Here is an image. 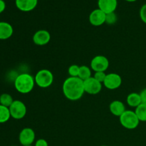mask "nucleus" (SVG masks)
<instances>
[{
	"instance_id": "16",
	"label": "nucleus",
	"mask_w": 146,
	"mask_h": 146,
	"mask_svg": "<svg viewBox=\"0 0 146 146\" xmlns=\"http://www.w3.org/2000/svg\"><path fill=\"white\" fill-rule=\"evenodd\" d=\"M127 104L129 106L133 108H137L139 105L142 104L141 96L138 93H131L127 96Z\"/></svg>"
},
{
	"instance_id": "2",
	"label": "nucleus",
	"mask_w": 146,
	"mask_h": 146,
	"mask_svg": "<svg viewBox=\"0 0 146 146\" xmlns=\"http://www.w3.org/2000/svg\"><path fill=\"white\" fill-rule=\"evenodd\" d=\"M35 84L34 77L27 73L19 74L14 80V87L16 90L22 94L31 92L34 89Z\"/></svg>"
},
{
	"instance_id": "30",
	"label": "nucleus",
	"mask_w": 146,
	"mask_h": 146,
	"mask_svg": "<svg viewBox=\"0 0 146 146\" xmlns=\"http://www.w3.org/2000/svg\"><path fill=\"white\" fill-rule=\"evenodd\" d=\"M101 146H108V145H101Z\"/></svg>"
},
{
	"instance_id": "24",
	"label": "nucleus",
	"mask_w": 146,
	"mask_h": 146,
	"mask_svg": "<svg viewBox=\"0 0 146 146\" xmlns=\"http://www.w3.org/2000/svg\"><path fill=\"white\" fill-rule=\"evenodd\" d=\"M140 17L143 22L146 24V4H143L140 9Z\"/></svg>"
},
{
	"instance_id": "31",
	"label": "nucleus",
	"mask_w": 146,
	"mask_h": 146,
	"mask_svg": "<svg viewBox=\"0 0 146 146\" xmlns=\"http://www.w3.org/2000/svg\"><path fill=\"white\" fill-rule=\"evenodd\" d=\"M11 146H17V145H11Z\"/></svg>"
},
{
	"instance_id": "22",
	"label": "nucleus",
	"mask_w": 146,
	"mask_h": 146,
	"mask_svg": "<svg viewBox=\"0 0 146 146\" xmlns=\"http://www.w3.org/2000/svg\"><path fill=\"white\" fill-rule=\"evenodd\" d=\"M117 16L115 12L110 13L106 14V23L108 24H113L116 22Z\"/></svg>"
},
{
	"instance_id": "1",
	"label": "nucleus",
	"mask_w": 146,
	"mask_h": 146,
	"mask_svg": "<svg viewBox=\"0 0 146 146\" xmlns=\"http://www.w3.org/2000/svg\"><path fill=\"white\" fill-rule=\"evenodd\" d=\"M64 96L70 101H77L85 93L84 81L78 77H68L64 81L62 86Z\"/></svg>"
},
{
	"instance_id": "15",
	"label": "nucleus",
	"mask_w": 146,
	"mask_h": 146,
	"mask_svg": "<svg viewBox=\"0 0 146 146\" xmlns=\"http://www.w3.org/2000/svg\"><path fill=\"white\" fill-rule=\"evenodd\" d=\"M110 111L113 115L120 117L125 111V106L121 101H113L111 103L109 106Z\"/></svg>"
},
{
	"instance_id": "17",
	"label": "nucleus",
	"mask_w": 146,
	"mask_h": 146,
	"mask_svg": "<svg viewBox=\"0 0 146 146\" xmlns=\"http://www.w3.org/2000/svg\"><path fill=\"white\" fill-rule=\"evenodd\" d=\"M135 113L140 122H146V105L141 104L135 108Z\"/></svg>"
},
{
	"instance_id": "29",
	"label": "nucleus",
	"mask_w": 146,
	"mask_h": 146,
	"mask_svg": "<svg viewBox=\"0 0 146 146\" xmlns=\"http://www.w3.org/2000/svg\"><path fill=\"white\" fill-rule=\"evenodd\" d=\"M24 146H33L32 145H24Z\"/></svg>"
},
{
	"instance_id": "23",
	"label": "nucleus",
	"mask_w": 146,
	"mask_h": 146,
	"mask_svg": "<svg viewBox=\"0 0 146 146\" xmlns=\"http://www.w3.org/2000/svg\"><path fill=\"white\" fill-rule=\"evenodd\" d=\"M107 74L105 72H102V71H98V72H95L94 76V78L96 79L97 81H99L101 84H104L105 78L106 77Z\"/></svg>"
},
{
	"instance_id": "26",
	"label": "nucleus",
	"mask_w": 146,
	"mask_h": 146,
	"mask_svg": "<svg viewBox=\"0 0 146 146\" xmlns=\"http://www.w3.org/2000/svg\"><path fill=\"white\" fill-rule=\"evenodd\" d=\"M140 96H141L142 104L146 105V88H144L143 90L141 91V92L140 93Z\"/></svg>"
},
{
	"instance_id": "8",
	"label": "nucleus",
	"mask_w": 146,
	"mask_h": 146,
	"mask_svg": "<svg viewBox=\"0 0 146 146\" xmlns=\"http://www.w3.org/2000/svg\"><path fill=\"white\" fill-rule=\"evenodd\" d=\"M122 84L121 76L115 73H111L106 75L104 82V86L109 90H115L119 88Z\"/></svg>"
},
{
	"instance_id": "4",
	"label": "nucleus",
	"mask_w": 146,
	"mask_h": 146,
	"mask_svg": "<svg viewBox=\"0 0 146 146\" xmlns=\"http://www.w3.org/2000/svg\"><path fill=\"white\" fill-rule=\"evenodd\" d=\"M119 121L123 127L129 130H133L136 128L140 123L135 111H128V110H126L119 117Z\"/></svg>"
},
{
	"instance_id": "9",
	"label": "nucleus",
	"mask_w": 146,
	"mask_h": 146,
	"mask_svg": "<svg viewBox=\"0 0 146 146\" xmlns=\"http://www.w3.org/2000/svg\"><path fill=\"white\" fill-rule=\"evenodd\" d=\"M35 132L32 128H24L20 132L19 135V141L22 146L32 145L35 141Z\"/></svg>"
},
{
	"instance_id": "21",
	"label": "nucleus",
	"mask_w": 146,
	"mask_h": 146,
	"mask_svg": "<svg viewBox=\"0 0 146 146\" xmlns=\"http://www.w3.org/2000/svg\"><path fill=\"white\" fill-rule=\"evenodd\" d=\"M79 68L80 66H78L76 64H73V65L70 66L68 69V72L70 77H78Z\"/></svg>"
},
{
	"instance_id": "13",
	"label": "nucleus",
	"mask_w": 146,
	"mask_h": 146,
	"mask_svg": "<svg viewBox=\"0 0 146 146\" xmlns=\"http://www.w3.org/2000/svg\"><path fill=\"white\" fill-rule=\"evenodd\" d=\"M37 4L38 0H15V4L17 9L24 12L34 10Z\"/></svg>"
},
{
	"instance_id": "14",
	"label": "nucleus",
	"mask_w": 146,
	"mask_h": 146,
	"mask_svg": "<svg viewBox=\"0 0 146 146\" xmlns=\"http://www.w3.org/2000/svg\"><path fill=\"white\" fill-rule=\"evenodd\" d=\"M14 29L12 26L6 21H0V40H7L12 36Z\"/></svg>"
},
{
	"instance_id": "12",
	"label": "nucleus",
	"mask_w": 146,
	"mask_h": 146,
	"mask_svg": "<svg viewBox=\"0 0 146 146\" xmlns=\"http://www.w3.org/2000/svg\"><path fill=\"white\" fill-rule=\"evenodd\" d=\"M98 9L106 14H110L115 11L118 5L117 0H98Z\"/></svg>"
},
{
	"instance_id": "20",
	"label": "nucleus",
	"mask_w": 146,
	"mask_h": 146,
	"mask_svg": "<svg viewBox=\"0 0 146 146\" xmlns=\"http://www.w3.org/2000/svg\"><path fill=\"white\" fill-rule=\"evenodd\" d=\"M14 101L12 96L9 94H2L0 96V105H2L7 108L11 106Z\"/></svg>"
},
{
	"instance_id": "3",
	"label": "nucleus",
	"mask_w": 146,
	"mask_h": 146,
	"mask_svg": "<svg viewBox=\"0 0 146 146\" xmlns=\"http://www.w3.org/2000/svg\"><path fill=\"white\" fill-rule=\"evenodd\" d=\"M35 84L38 87L46 88L51 86L54 82V75L48 69H41L34 76Z\"/></svg>"
},
{
	"instance_id": "11",
	"label": "nucleus",
	"mask_w": 146,
	"mask_h": 146,
	"mask_svg": "<svg viewBox=\"0 0 146 146\" xmlns=\"http://www.w3.org/2000/svg\"><path fill=\"white\" fill-rule=\"evenodd\" d=\"M51 40V34L44 29L38 30L33 36V41L37 46H45Z\"/></svg>"
},
{
	"instance_id": "7",
	"label": "nucleus",
	"mask_w": 146,
	"mask_h": 146,
	"mask_svg": "<svg viewBox=\"0 0 146 146\" xmlns=\"http://www.w3.org/2000/svg\"><path fill=\"white\" fill-rule=\"evenodd\" d=\"M84 86L85 92L91 95L98 94L102 89V84L92 76L84 81Z\"/></svg>"
},
{
	"instance_id": "19",
	"label": "nucleus",
	"mask_w": 146,
	"mask_h": 146,
	"mask_svg": "<svg viewBox=\"0 0 146 146\" xmlns=\"http://www.w3.org/2000/svg\"><path fill=\"white\" fill-rule=\"evenodd\" d=\"M78 78L83 81L88 79L91 77V70L87 66H81L78 73Z\"/></svg>"
},
{
	"instance_id": "6",
	"label": "nucleus",
	"mask_w": 146,
	"mask_h": 146,
	"mask_svg": "<svg viewBox=\"0 0 146 146\" xmlns=\"http://www.w3.org/2000/svg\"><path fill=\"white\" fill-rule=\"evenodd\" d=\"M109 66L108 58L102 55L96 56L91 61V68L95 72L102 71L105 72Z\"/></svg>"
},
{
	"instance_id": "28",
	"label": "nucleus",
	"mask_w": 146,
	"mask_h": 146,
	"mask_svg": "<svg viewBox=\"0 0 146 146\" xmlns=\"http://www.w3.org/2000/svg\"><path fill=\"white\" fill-rule=\"evenodd\" d=\"M125 1H128V2H134V1H137V0H125Z\"/></svg>"
},
{
	"instance_id": "18",
	"label": "nucleus",
	"mask_w": 146,
	"mask_h": 146,
	"mask_svg": "<svg viewBox=\"0 0 146 146\" xmlns=\"http://www.w3.org/2000/svg\"><path fill=\"white\" fill-rule=\"evenodd\" d=\"M11 118L9 108L0 105V123H4L7 122Z\"/></svg>"
},
{
	"instance_id": "25",
	"label": "nucleus",
	"mask_w": 146,
	"mask_h": 146,
	"mask_svg": "<svg viewBox=\"0 0 146 146\" xmlns=\"http://www.w3.org/2000/svg\"><path fill=\"white\" fill-rule=\"evenodd\" d=\"M34 146H48V144L45 139L41 138V139H38L36 141Z\"/></svg>"
},
{
	"instance_id": "5",
	"label": "nucleus",
	"mask_w": 146,
	"mask_h": 146,
	"mask_svg": "<svg viewBox=\"0 0 146 146\" xmlns=\"http://www.w3.org/2000/svg\"><path fill=\"white\" fill-rule=\"evenodd\" d=\"M11 117L14 119L20 120L24 118L27 114V106L22 101L19 100H15L9 107Z\"/></svg>"
},
{
	"instance_id": "27",
	"label": "nucleus",
	"mask_w": 146,
	"mask_h": 146,
	"mask_svg": "<svg viewBox=\"0 0 146 146\" xmlns=\"http://www.w3.org/2000/svg\"><path fill=\"white\" fill-rule=\"evenodd\" d=\"M6 9V3L4 0H0V14L3 12Z\"/></svg>"
},
{
	"instance_id": "10",
	"label": "nucleus",
	"mask_w": 146,
	"mask_h": 146,
	"mask_svg": "<svg viewBox=\"0 0 146 146\" xmlns=\"http://www.w3.org/2000/svg\"><path fill=\"white\" fill-rule=\"evenodd\" d=\"M106 14L101 11L100 9H96L91 11L88 19H89V22L93 26L99 27L106 23Z\"/></svg>"
}]
</instances>
